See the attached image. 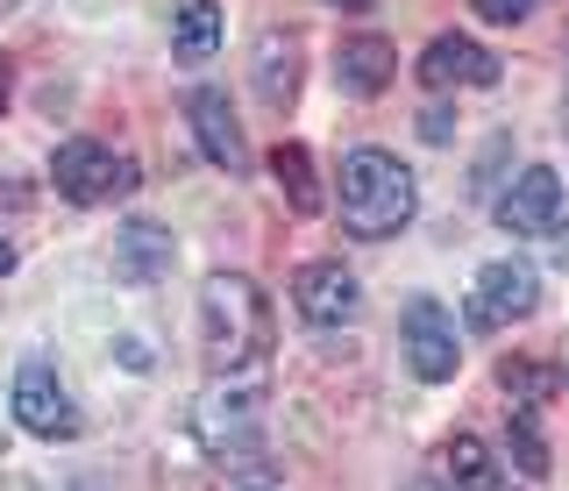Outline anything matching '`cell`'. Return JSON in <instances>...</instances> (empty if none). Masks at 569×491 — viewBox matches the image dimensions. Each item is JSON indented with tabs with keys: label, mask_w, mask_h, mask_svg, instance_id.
Here are the masks:
<instances>
[{
	"label": "cell",
	"mask_w": 569,
	"mask_h": 491,
	"mask_svg": "<svg viewBox=\"0 0 569 491\" xmlns=\"http://www.w3.org/2000/svg\"><path fill=\"white\" fill-rule=\"evenodd\" d=\"M200 328H207V357L213 371H249L271 357V300L257 292V278L221 271L200 292Z\"/></svg>",
	"instance_id": "1"
},
{
	"label": "cell",
	"mask_w": 569,
	"mask_h": 491,
	"mask_svg": "<svg viewBox=\"0 0 569 491\" xmlns=\"http://www.w3.org/2000/svg\"><path fill=\"white\" fill-rule=\"evenodd\" d=\"M413 207H420V186H413V171H406L391 150L363 143V150L342 157V221L363 242L399 236V228L413 221Z\"/></svg>",
	"instance_id": "2"
},
{
	"label": "cell",
	"mask_w": 569,
	"mask_h": 491,
	"mask_svg": "<svg viewBox=\"0 0 569 491\" xmlns=\"http://www.w3.org/2000/svg\"><path fill=\"white\" fill-rule=\"evenodd\" d=\"M533 307H541V278H533V264H520V257H498V264L477 271L470 313H462V321H470L477 335H498V328L527 321Z\"/></svg>",
	"instance_id": "3"
},
{
	"label": "cell",
	"mask_w": 569,
	"mask_h": 491,
	"mask_svg": "<svg viewBox=\"0 0 569 491\" xmlns=\"http://www.w3.org/2000/svg\"><path fill=\"white\" fill-rule=\"evenodd\" d=\"M50 186H58L71 207H93L107 192H129L136 171L107 143H93V136H71V143H58V157H50Z\"/></svg>",
	"instance_id": "4"
},
{
	"label": "cell",
	"mask_w": 569,
	"mask_h": 491,
	"mask_svg": "<svg viewBox=\"0 0 569 491\" xmlns=\"http://www.w3.org/2000/svg\"><path fill=\"white\" fill-rule=\"evenodd\" d=\"M399 342H406V363H413V378H427V384L456 378L462 335H456V313L441 307V300H406V313H399Z\"/></svg>",
	"instance_id": "5"
},
{
	"label": "cell",
	"mask_w": 569,
	"mask_h": 491,
	"mask_svg": "<svg viewBox=\"0 0 569 491\" xmlns=\"http://www.w3.org/2000/svg\"><path fill=\"white\" fill-rule=\"evenodd\" d=\"M186 121H192V136H200V157L213 171H249V143H242V121H236V108H228V93L221 86H192L186 93Z\"/></svg>",
	"instance_id": "6"
},
{
	"label": "cell",
	"mask_w": 569,
	"mask_h": 491,
	"mask_svg": "<svg viewBox=\"0 0 569 491\" xmlns=\"http://www.w3.org/2000/svg\"><path fill=\"white\" fill-rule=\"evenodd\" d=\"M14 420H22L29 434H43V442L79 434V407H71V392L58 384L50 363H22V371H14Z\"/></svg>",
	"instance_id": "7"
},
{
	"label": "cell",
	"mask_w": 569,
	"mask_h": 491,
	"mask_svg": "<svg viewBox=\"0 0 569 491\" xmlns=\"http://www.w3.org/2000/svg\"><path fill=\"white\" fill-rule=\"evenodd\" d=\"M556 221H562V179L548 164H527L498 192V228H512V236H548Z\"/></svg>",
	"instance_id": "8"
},
{
	"label": "cell",
	"mask_w": 569,
	"mask_h": 491,
	"mask_svg": "<svg viewBox=\"0 0 569 491\" xmlns=\"http://www.w3.org/2000/svg\"><path fill=\"white\" fill-rule=\"evenodd\" d=\"M292 307L307 313L313 328H342V321H356L363 292H356V278L335 264V257H320V264H299V278H292Z\"/></svg>",
	"instance_id": "9"
},
{
	"label": "cell",
	"mask_w": 569,
	"mask_h": 491,
	"mask_svg": "<svg viewBox=\"0 0 569 491\" xmlns=\"http://www.w3.org/2000/svg\"><path fill=\"white\" fill-rule=\"evenodd\" d=\"M178 264V242H171V228H157V221H129L114 236V278L121 285H164Z\"/></svg>",
	"instance_id": "10"
},
{
	"label": "cell",
	"mask_w": 569,
	"mask_h": 491,
	"mask_svg": "<svg viewBox=\"0 0 569 491\" xmlns=\"http://www.w3.org/2000/svg\"><path fill=\"white\" fill-rule=\"evenodd\" d=\"M420 79L435 86V93H449V86H498V58L470 37H435L427 58H420Z\"/></svg>",
	"instance_id": "11"
},
{
	"label": "cell",
	"mask_w": 569,
	"mask_h": 491,
	"mask_svg": "<svg viewBox=\"0 0 569 491\" xmlns=\"http://www.w3.org/2000/svg\"><path fill=\"white\" fill-rule=\"evenodd\" d=\"M335 72H342V86L349 93H385L391 79H399V50H391L385 37H349L342 43V58H335Z\"/></svg>",
	"instance_id": "12"
},
{
	"label": "cell",
	"mask_w": 569,
	"mask_h": 491,
	"mask_svg": "<svg viewBox=\"0 0 569 491\" xmlns=\"http://www.w3.org/2000/svg\"><path fill=\"white\" fill-rule=\"evenodd\" d=\"M213 50H221V8L213 0H186L171 22V58L178 64H207Z\"/></svg>",
	"instance_id": "13"
},
{
	"label": "cell",
	"mask_w": 569,
	"mask_h": 491,
	"mask_svg": "<svg viewBox=\"0 0 569 491\" xmlns=\"http://www.w3.org/2000/svg\"><path fill=\"white\" fill-rule=\"evenodd\" d=\"M257 93L271 100V108H292V93H299V43L278 37V29L257 43Z\"/></svg>",
	"instance_id": "14"
},
{
	"label": "cell",
	"mask_w": 569,
	"mask_h": 491,
	"mask_svg": "<svg viewBox=\"0 0 569 491\" xmlns=\"http://www.w3.org/2000/svg\"><path fill=\"white\" fill-rule=\"evenodd\" d=\"M449 478H456V491H512V470H498V455L477 442V434H456L449 449Z\"/></svg>",
	"instance_id": "15"
},
{
	"label": "cell",
	"mask_w": 569,
	"mask_h": 491,
	"mask_svg": "<svg viewBox=\"0 0 569 491\" xmlns=\"http://www.w3.org/2000/svg\"><path fill=\"white\" fill-rule=\"evenodd\" d=\"M271 179H278L284 200H292V214H320V179H313L307 143H278L271 150Z\"/></svg>",
	"instance_id": "16"
},
{
	"label": "cell",
	"mask_w": 569,
	"mask_h": 491,
	"mask_svg": "<svg viewBox=\"0 0 569 491\" xmlns=\"http://www.w3.org/2000/svg\"><path fill=\"white\" fill-rule=\"evenodd\" d=\"M506 455L520 463V478H548V442H541V428H533V407H512Z\"/></svg>",
	"instance_id": "17"
},
{
	"label": "cell",
	"mask_w": 569,
	"mask_h": 491,
	"mask_svg": "<svg viewBox=\"0 0 569 491\" xmlns=\"http://www.w3.org/2000/svg\"><path fill=\"white\" fill-rule=\"evenodd\" d=\"M498 384L512 392V407H541V399L556 392L562 378L548 371V363H520V357H506V363H498Z\"/></svg>",
	"instance_id": "18"
},
{
	"label": "cell",
	"mask_w": 569,
	"mask_h": 491,
	"mask_svg": "<svg viewBox=\"0 0 569 491\" xmlns=\"http://www.w3.org/2000/svg\"><path fill=\"white\" fill-rule=\"evenodd\" d=\"M485 22H520V14H533V0H470Z\"/></svg>",
	"instance_id": "19"
},
{
	"label": "cell",
	"mask_w": 569,
	"mask_h": 491,
	"mask_svg": "<svg viewBox=\"0 0 569 491\" xmlns=\"http://www.w3.org/2000/svg\"><path fill=\"white\" fill-rule=\"evenodd\" d=\"M420 136H427V143H449V114L427 108V114H420Z\"/></svg>",
	"instance_id": "20"
},
{
	"label": "cell",
	"mask_w": 569,
	"mask_h": 491,
	"mask_svg": "<svg viewBox=\"0 0 569 491\" xmlns=\"http://www.w3.org/2000/svg\"><path fill=\"white\" fill-rule=\"evenodd\" d=\"M8 93H14V64L0 58V114H8Z\"/></svg>",
	"instance_id": "21"
},
{
	"label": "cell",
	"mask_w": 569,
	"mask_h": 491,
	"mask_svg": "<svg viewBox=\"0 0 569 491\" xmlns=\"http://www.w3.org/2000/svg\"><path fill=\"white\" fill-rule=\"evenodd\" d=\"M0 271H14V250H8V242H0Z\"/></svg>",
	"instance_id": "22"
},
{
	"label": "cell",
	"mask_w": 569,
	"mask_h": 491,
	"mask_svg": "<svg viewBox=\"0 0 569 491\" xmlns=\"http://www.w3.org/2000/svg\"><path fill=\"white\" fill-rule=\"evenodd\" d=\"M328 8H370V0H328Z\"/></svg>",
	"instance_id": "23"
},
{
	"label": "cell",
	"mask_w": 569,
	"mask_h": 491,
	"mask_svg": "<svg viewBox=\"0 0 569 491\" xmlns=\"http://www.w3.org/2000/svg\"><path fill=\"white\" fill-rule=\"evenodd\" d=\"M413 491H441V484H413Z\"/></svg>",
	"instance_id": "24"
},
{
	"label": "cell",
	"mask_w": 569,
	"mask_h": 491,
	"mask_svg": "<svg viewBox=\"0 0 569 491\" xmlns=\"http://www.w3.org/2000/svg\"><path fill=\"white\" fill-rule=\"evenodd\" d=\"M0 8H14V0H0Z\"/></svg>",
	"instance_id": "25"
}]
</instances>
